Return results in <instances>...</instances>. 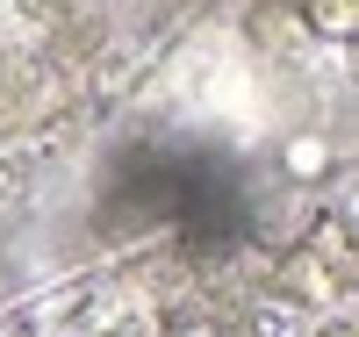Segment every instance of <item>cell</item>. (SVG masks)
I'll use <instances>...</instances> for the list:
<instances>
[{
	"label": "cell",
	"instance_id": "2",
	"mask_svg": "<svg viewBox=\"0 0 359 337\" xmlns=\"http://www.w3.org/2000/svg\"><path fill=\"white\" fill-rule=\"evenodd\" d=\"M294 29H309L294 8H280V0H266V8H252V36L266 43V50H280V36H294Z\"/></svg>",
	"mask_w": 359,
	"mask_h": 337
},
{
	"label": "cell",
	"instance_id": "3",
	"mask_svg": "<svg viewBox=\"0 0 359 337\" xmlns=\"http://www.w3.org/2000/svg\"><path fill=\"white\" fill-rule=\"evenodd\" d=\"M345 244H359V201H345Z\"/></svg>",
	"mask_w": 359,
	"mask_h": 337
},
{
	"label": "cell",
	"instance_id": "1",
	"mask_svg": "<svg viewBox=\"0 0 359 337\" xmlns=\"http://www.w3.org/2000/svg\"><path fill=\"white\" fill-rule=\"evenodd\" d=\"M302 22H309V36H323V43H352L359 36V0H309Z\"/></svg>",
	"mask_w": 359,
	"mask_h": 337
},
{
	"label": "cell",
	"instance_id": "4",
	"mask_svg": "<svg viewBox=\"0 0 359 337\" xmlns=\"http://www.w3.org/2000/svg\"><path fill=\"white\" fill-rule=\"evenodd\" d=\"M352 79H359V36H352Z\"/></svg>",
	"mask_w": 359,
	"mask_h": 337
}]
</instances>
